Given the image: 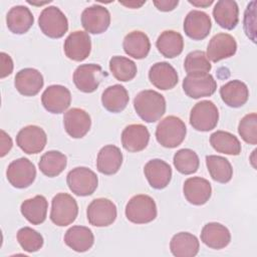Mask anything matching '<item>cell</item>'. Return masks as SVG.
I'll return each instance as SVG.
<instances>
[{
    "mask_svg": "<svg viewBox=\"0 0 257 257\" xmlns=\"http://www.w3.org/2000/svg\"><path fill=\"white\" fill-rule=\"evenodd\" d=\"M149 79L157 88L168 90L177 85L179 76L176 69L170 63L161 61L151 66L149 70Z\"/></svg>",
    "mask_w": 257,
    "mask_h": 257,
    "instance_id": "23",
    "label": "cell"
},
{
    "mask_svg": "<svg viewBox=\"0 0 257 257\" xmlns=\"http://www.w3.org/2000/svg\"><path fill=\"white\" fill-rule=\"evenodd\" d=\"M213 17L217 24L227 30L234 29L239 22V8L233 0H220L215 4Z\"/></svg>",
    "mask_w": 257,
    "mask_h": 257,
    "instance_id": "25",
    "label": "cell"
},
{
    "mask_svg": "<svg viewBox=\"0 0 257 257\" xmlns=\"http://www.w3.org/2000/svg\"><path fill=\"white\" fill-rule=\"evenodd\" d=\"M157 205L148 195H136L130 199L125 206V217L134 224H147L157 217Z\"/></svg>",
    "mask_w": 257,
    "mask_h": 257,
    "instance_id": "3",
    "label": "cell"
},
{
    "mask_svg": "<svg viewBox=\"0 0 257 257\" xmlns=\"http://www.w3.org/2000/svg\"><path fill=\"white\" fill-rule=\"evenodd\" d=\"M34 17L28 7L23 5L13 6L6 15L8 29L14 34H24L33 25Z\"/></svg>",
    "mask_w": 257,
    "mask_h": 257,
    "instance_id": "28",
    "label": "cell"
},
{
    "mask_svg": "<svg viewBox=\"0 0 257 257\" xmlns=\"http://www.w3.org/2000/svg\"><path fill=\"white\" fill-rule=\"evenodd\" d=\"M183 89L192 98L211 96L217 89V82L209 72L189 73L183 80Z\"/></svg>",
    "mask_w": 257,
    "mask_h": 257,
    "instance_id": "8",
    "label": "cell"
},
{
    "mask_svg": "<svg viewBox=\"0 0 257 257\" xmlns=\"http://www.w3.org/2000/svg\"><path fill=\"white\" fill-rule=\"evenodd\" d=\"M43 76L35 68H23L19 70L14 78V85L19 93L24 96H34L43 87Z\"/></svg>",
    "mask_w": 257,
    "mask_h": 257,
    "instance_id": "20",
    "label": "cell"
},
{
    "mask_svg": "<svg viewBox=\"0 0 257 257\" xmlns=\"http://www.w3.org/2000/svg\"><path fill=\"white\" fill-rule=\"evenodd\" d=\"M187 127L185 122L178 116L169 115L162 119L156 128V139L164 148L174 149L185 140Z\"/></svg>",
    "mask_w": 257,
    "mask_h": 257,
    "instance_id": "2",
    "label": "cell"
},
{
    "mask_svg": "<svg viewBox=\"0 0 257 257\" xmlns=\"http://www.w3.org/2000/svg\"><path fill=\"white\" fill-rule=\"evenodd\" d=\"M38 25L44 35L54 39L62 37L68 30V20L56 6H48L41 11Z\"/></svg>",
    "mask_w": 257,
    "mask_h": 257,
    "instance_id": "5",
    "label": "cell"
},
{
    "mask_svg": "<svg viewBox=\"0 0 257 257\" xmlns=\"http://www.w3.org/2000/svg\"><path fill=\"white\" fill-rule=\"evenodd\" d=\"M156 46L163 56L174 58L182 53L184 49V38L177 31L166 30L158 37Z\"/></svg>",
    "mask_w": 257,
    "mask_h": 257,
    "instance_id": "34",
    "label": "cell"
},
{
    "mask_svg": "<svg viewBox=\"0 0 257 257\" xmlns=\"http://www.w3.org/2000/svg\"><path fill=\"white\" fill-rule=\"evenodd\" d=\"M64 243L76 252L88 251L93 243L94 236L92 231L85 226H72L64 235Z\"/></svg>",
    "mask_w": 257,
    "mask_h": 257,
    "instance_id": "29",
    "label": "cell"
},
{
    "mask_svg": "<svg viewBox=\"0 0 257 257\" xmlns=\"http://www.w3.org/2000/svg\"><path fill=\"white\" fill-rule=\"evenodd\" d=\"M212 22L210 16L200 10L190 11L184 20V31L193 40H203L211 30Z\"/></svg>",
    "mask_w": 257,
    "mask_h": 257,
    "instance_id": "18",
    "label": "cell"
},
{
    "mask_svg": "<svg viewBox=\"0 0 257 257\" xmlns=\"http://www.w3.org/2000/svg\"><path fill=\"white\" fill-rule=\"evenodd\" d=\"M110 24V13L101 5H92L81 13V25L91 34L103 33Z\"/></svg>",
    "mask_w": 257,
    "mask_h": 257,
    "instance_id": "14",
    "label": "cell"
},
{
    "mask_svg": "<svg viewBox=\"0 0 257 257\" xmlns=\"http://www.w3.org/2000/svg\"><path fill=\"white\" fill-rule=\"evenodd\" d=\"M176 170L183 175H191L198 171L200 160L198 155L190 149H181L177 151L173 159Z\"/></svg>",
    "mask_w": 257,
    "mask_h": 257,
    "instance_id": "39",
    "label": "cell"
},
{
    "mask_svg": "<svg viewBox=\"0 0 257 257\" xmlns=\"http://www.w3.org/2000/svg\"><path fill=\"white\" fill-rule=\"evenodd\" d=\"M12 140L3 130H1V157H4L9 153V151L12 149Z\"/></svg>",
    "mask_w": 257,
    "mask_h": 257,
    "instance_id": "46",
    "label": "cell"
},
{
    "mask_svg": "<svg viewBox=\"0 0 257 257\" xmlns=\"http://www.w3.org/2000/svg\"><path fill=\"white\" fill-rule=\"evenodd\" d=\"M122 164V154L119 148L107 145L100 149L96 158L97 171L103 175L115 174Z\"/></svg>",
    "mask_w": 257,
    "mask_h": 257,
    "instance_id": "27",
    "label": "cell"
},
{
    "mask_svg": "<svg viewBox=\"0 0 257 257\" xmlns=\"http://www.w3.org/2000/svg\"><path fill=\"white\" fill-rule=\"evenodd\" d=\"M117 211L114 203L106 198H97L90 202L86 210L87 221L94 227H106L116 219Z\"/></svg>",
    "mask_w": 257,
    "mask_h": 257,
    "instance_id": "9",
    "label": "cell"
},
{
    "mask_svg": "<svg viewBox=\"0 0 257 257\" xmlns=\"http://www.w3.org/2000/svg\"><path fill=\"white\" fill-rule=\"evenodd\" d=\"M184 68L188 74L195 72H209L212 65L204 51L195 50L187 54L184 61Z\"/></svg>",
    "mask_w": 257,
    "mask_h": 257,
    "instance_id": "41",
    "label": "cell"
},
{
    "mask_svg": "<svg viewBox=\"0 0 257 257\" xmlns=\"http://www.w3.org/2000/svg\"><path fill=\"white\" fill-rule=\"evenodd\" d=\"M0 59H1V74L0 77L4 78L8 75H10L13 71V60L5 52L0 53Z\"/></svg>",
    "mask_w": 257,
    "mask_h": 257,
    "instance_id": "44",
    "label": "cell"
},
{
    "mask_svg": "<svg viewBox=\"0 0 257 257\" xmlns=\"http://www.w3.org/2000/svg\"><path fill=\"white\" fill-rule=\"evenodd\" d=\"M134 107L143 120L155 122L166 112V99L163 94L156 90L145 89L136 95Z\"/></svg>",
    "mask_w": 257,
    "mask_h": 257,
    "instance_id": "1",
    "label": "cell"
},
{
    "mask_svg": "<svg viewBox=\"0 0 257 257\" xmlns=\"http://www.w3.org/2000/svg\"><path fill=\"white\" fill-rule=\"evenodd\" d=\"M124 52L136 59L146 58L151 49V42L145 32L135 30L125 35L122 42Z\"/></svg>",
    "mask_w": 257,
    "mask_h": 257,
    "instance_id": "31",
    "label": "cell"
},
{
    "mask_svg": "<svg viewBox=\"0 0 257 257\" xmlns=\"http://www.w3.org/2000/svg\"><path fill=\"white\" fill-rule=\"evenodd\" d=\"M206 166L211 178L221 184H226L233 177L231 163L224 157L210 155L206 157Z\"/></svg>",
    "mask_w": 257,
    "mask_h": 257,
    "instance_id": "36",
    "label": "cell"
},
{
    "mask_svg": "<svg viewBox=\"0 0 257 257\" xmlns=\"http://www.w3.org/2000/svg\"><path fill=\"white\" fill-rule=\"evenodd\" d=\"M149 141V130L141 123L128 124L121 133V145L124 150L131 153H138L145 150Z\"/></svg>",
    "mask_w": 257,
    "mask_h": 257,
    "instance_id": "21",
    "label": "cell"
},
{
    "mask_svg": "<svg viewBox=\"0 0 257 257\" xmlns=\"http://www.w3.org/2000/svg\"><path fill=\"white\" fill-rule=\"evenodd\" d=\"M78 206L74 198L66 193L56 194L51 201L50 220L59 227L70 225L76 219Z\"/></svg>",
    "mask_w": 257,
    "mask_h": 257,
    "instance_id": "4",
    "label": "cell"
},
{
    "mask_svg": "<svg viewBox=\"0 0 257 257\" xmlns=\"http://www.w3.org/2000/svg\"><path fill=\"white\" fill-rule=\"evenodd\" d=\"M179 4L178 0H161V1H154V5L163 12H169L174 10Z\"/></svg>",
    "mask_w": 257,
    "mask_h": 257,
    "instance_id": "45",
    "label": "cell"
},
{
    "mask_svg": "<svg viewBox=\"0 0 257 257\" xmlns=\"http://www.w3.org/2000/svg\"><path fill=\"white\" fill-rule=\"evenodd\" d=\"M63 125L68 136L73 139H81L90 130L91 119L84 109L72 107L64 113Z\"/></svg>",
    "mask_w": 257,
    "mask_h": 257,
    "instance_id": "17",
    "label": "cell"
},
{
    "mask_svg": "<svg viewBox=\"0 0 257 257\" xmlns=\"http://www.w3.org/2000/svg\"><path fill=\"white\" fill-rule=\"evenodd\" d=\"M144 174L150 186L157 190L166 188L172 179L171 166L161 159L149 161L144 167Z\"/></svg>",
    "mask_w": 257,
    "mask_h": 257,
    "instance_id": "22",
    "label": "cell"
},
{
    "mask_svg": "<svg viewBox=\"0 0 257 257\" xmlns=\"http://www.w3.org/2000/svg\"><path fill=\"white\" fill-rule=\"evenodd\" d=\"M220 95L225 104L230 107L237 108L241 107L247 102L249 97V89L243 81L234 79L221 86Z\"/></svg>",
    "mask_w": 257,
    "mask_h": 257,
    "instance_id": "26",
    "label": "cell"
},
{
    "mask_svg": "<svg viewBox=\"0 0 257 257\" xmlns=\"http://www.w3.org/2000/svg\"><path fill=\"white\" fill-rule=\"evenodd\" d=\"M47 209V200L42 195H36L33 198L25 200L20 207L21 214L32 225H40L45 221Z\"/></svg>",
    "mask_w": 257,
    "mask_h": 257,
    "instance_id": "33",
    "label": "cell"
},
{
    "mask_svg": "<svg viewBox=\"0 0 257 257\" xmlns=\"http://www.w3.org/2000/svg\"><path fill=\"white\" fill-rule=\"evenodd\" d=\"M8 182L17 189H24L32 185L36 177V168L27 158H19L8 165L6 170Z\"/></svg>",
    "mask_w": 257,
    "mask_h": 257,
    "instance_id": "10",
    "label": "cell"
},
{
    "mask_svg": "<svg viewBox=\"0 0 257 257\" xmlns=\"http://www.w3.org/2000/svg\"><path fill=\"white\" fill-rule=\"evenodd\" d=\"M219 120L217 106L211 100L197 102L190 112V124L199 132H209L216 127Z\"/></svg>",
    "mask_w": 257,
    "mask_h": 257,
    "instance_id": "7",
    "label": "cell"
},
{
    "mask_svg": "<svg viewBox=\"0 0 257 257\" xmlns=\"http://www.w3.org/2000/svg\"><path fill=\"white\" fill-rule=\"evenodd\" d=\"M109 70L113 77L119 81H130L138 72L137 64L124 56H112L109 60Z\"/></svg>",
    "mask_w": 257,
    "mask_h": 257,
    "instance_id": "38",
    "label": "cell"
},
{
    "mask_svg": "<svg viewBox=\"0 0 257 257\" xmlns=\"http://www.w3.org/2000/svg\"><path fill=\"white\" fill-rule=\"evenodd\" d=\"M255 1H252L250 4H248L247 9L245 11L244 15V30L248 37L252 39L253 42H256L255 40Z\"/></svg>",
    "mask_w": 257,
    "mask_h": 257,
    "instance_id": "43",
    "label": "cell"
},
{
    "mask_svg": "<svg viewBox=\"0 0 257 257\" xmlns=\"http://www.w3.org/2000/svg\"><path fill=\"white\" fill-rule=\"evenodd\" d=\"M130 100L128 92L121 84H113L106 87L101 94V103L109 112L122 111Z\"/></svg>",
    "mask_w": 257,
    "mask_h": 257,
    "instance_id": "32",
    "label": "cell"
},
{
    "mask_svg": "<svg viewBox=\"0 0 257 257\" xmlns=\"http://www.w3.org/2000/svg\"><path fill=\"white\" fill-rule=\"evenodd\" d=\"M238 133L242 140L249 145L257 144V114L251 112L243 116L238 125Z\"/></svg>",
    "mask_w": 257,
    "mask_h": 257,
    "instance_id": "42",
    "label": "cell"
},
{
    "mask_svg": "<svg viewBox=\"0 0 257 257\" xmlns=\"http://www.w3.org/2000/svg\"><path fill=\"white\" fill-rule=\"evenodd\" d=\"M121 5H124L126 7H131V8H139L141 7L143 4L146 3V1H143V2H119Z\"/></svg>",
    "mask_w": 257,
    "mask_h": 257,
    "instance_id": "48",
    "label": "cell"
},
{
    "mask_svg": "<svg viewBox=\"0 0 257 257\" xmlns=\"http://www.w3.org/2000/svg\"><path fill=\"white\" fill-rule=\"evenodd\" d=\"M66 183L69 190L76 196L85 197L94 193L98 179L96 174L86 167H77L68 172Z\"/></svg>",
    "mask_w": 257,
    "mask_h": 257,
    "instance_id": "6",
    "label": "cell"
},
{
    "mask_svg": "<svg viewBox=\"0 0 257 257\" xmlns=\"http://www.w3.org/2000/svg\"><path fill=\"white\" fill-rule=\"evenodd\" d=\"M210 144L218 153L230 156H238L242 149L238 138L225 131H217L213 133L210 136Z\"/></svg>",
    "mask_w": 257,
    "mask_h": 257,
    "instance_id": "35",
    "label": "cell"
},
{
    "mask_svg": "<svg viewBox=\"0 0 257 257\" xmlns=\"http://www.w3.org/2000/svg\"><path fill=\"white\" fill-rule=\"evenodd\" d=\"M104 76L107 74L102 71L100 65L94 63L80 64L73 72V82L78 90L90 93L97 89Z\"/></svg>",
    "mask_w": 257,
    "mask_h": 257,
    "instance_id": "11",
    "label": "cell"
},
{
    "mask_svg": "<svg viewBox=\"0 0 257 257\" xmlns=\"http://www.w3.org/2000/svg\"><path fill=\"white\" fill-rule=\"evenodd\" d=\"M201 241L212 249H223L231 241V234L228 228L221 223L210 222L201 231Z\"/></svg>",
    "mask_w": 257,
    "mask_h": 257,
    "instance_id": "24",
    "label": "cell"
},
{
    "mask_svg": "<svg viewBox=\"0 0 257 257\" xmlns=\"http://www.w3.org/2000/svg\"><path fill=\"white\" fill-rule=\"evenodd\" d=\"M199 249L198 238L189 232L175 234L170 242V250L176 257H194L198 254Z\"/></svg>",
    "mask_w": 257,
    "mask_h": 257,
    "instance_id": "30",
    "label": "cell"
},
{
    "mask_svg": "<svg viewBox=\"0 0 257 257\" xmlns=\"http://www.w3.org/2000/svg\"><path fill=\"white\" fill-rule=\"evenodd\" d=\"M17 241L21 248L29 253L38 251L44 243L42 235L30 227H23L18 230Z\"/></svg>",
    "mask_w": 257,
    "mask_h": 257,
    "instance_id": "40",
    "label": "cell"
},
{
    "mask_svg": "<svg viewBox=\"0 0 257 257\" xmlns=\"http://www.w3.org/2000/svg\"><path fill=\"white\" fill-rule=\"evenodd\" d=\"M67 164V158L58 151H48L43 154L39 161V170L43 175L49 178L60 175Z\"/></svg>",
    "mask_w": 257,
    "mask_h": 257,
    "instance_id": "37",
    "label": "cell"
},
{
    "mask_svg": "<svg viewBox=\"0 0 257 257\" xmlns=\"http://www.w3.org/2000/svg\"><path fill=\"white\" fill-rule=\"evenodd\" d=\"M183 193L190 204L201 206L211 198L212 187L208 180L201 177H192L185 181Z\"/></svg>",
    "mask_w": 257,
    "mask_h": 257,
    "instance_id": "19",
    "label": "cell"
},
{
    "mask_svg": "<svg viewBox=\"0 0 257 257\" xmlns=\"http://www.w3.org/2000/svg\"><path fill=\"white\" fill-rule=\"evenodd\" d=\"M237 51L235 38L228 33H218L209 41L207 47V58L213 62L233 56Z\"/></svg>",
    "mask_w": 257,
    "mask_h": 257,
    "instance_id": "16",
    "label": "cell"
},
{
    "mask_svg": "<svg viewBox=\"0 0 257 257\" xmlns=\"http://www.w3.org/2000/svg\"><path fill=\"white\" fill-rule=\"evenodd\" d=\"M65 55L73 61H82L90 53L91 40L87 32L77 30L71 32L63 44Z\"/></svg>",
    "mask_w": 257,
    "mask_h": 257,
    "instance_id": "15",
    "label": "cell"
},
{
    "mask_svg": "<svg viewBox=\"0 0 257 257\" xmlns=\"http://www.w3.org/2000/svg\"><path fill=\"white\" fill-rule=\"evenodd\" d=\"M41 102L47 111L51 113H62L70 105L71 93L63 85L52 84L43 91Z\"/></svg>",
    "mask_w": 257,
    "mask_h": 257,
    "instance_id": "13",
    "label": "cell"
},
{
    "mask_svg": "<svg viewBox=\"0 0 257 257\" xmlns=\"http://www.w3.org/2000/svg\"><path fill=\"white\" fill-rule=\"evenodd\" d=\"M47 143L46 133L38 125H27L16 136L17 146L26 154H38L43 151Z\"/></svg>",
    "mask_w": 257,
    "mask_h": 257,
    "instance_id": "12",
    "label": "cell"
},
{
    "mask_svg": "<svg viewBox=\"0 0 257 257\" xmlns=\"http://www.w3.org/2000/svg\"><path fill=\"white\" fill-rule=\"evenodd\" d=\"M189 3H191L197 7H207L213 3V0H210V1H191V0H189Z\"/></svg>",
    "mask_w": 257,
    "mask_h": 257,
    "instance_id": "47",
    "label": "cell"
}]
</instances>
